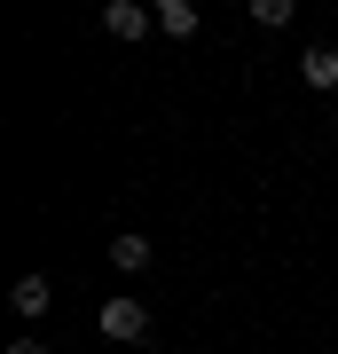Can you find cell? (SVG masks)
I'll use <instances>...</instances> for the list:
<instances>
[{
  "instance_id": "obj_1",
  "label": "cell",
  "mask_w": 338,
  "mask_h": 354,
  "mask_svg": "<svg viewBox=\"0 0 338 354\" xmlns=\"http://www.w3.org/2000/svg\"><path fill=\"white\" fill-rule=\"evenodd\" d=\"M95 330H102V339H150V307H142V299H102V315H95Z\"/></svg>"
},
{
  "instance_id": "obj_2",
  "label": "cell",
  "mask_w": 338,
  "mask_h": 354,
  "mask_svg": "<svg viewBox=\"0 0 338 354\" xmlns=\"http://www.w3.org/2000/svg\"><path fill=\"white\" fill-rule=\"evenodd\" d=\"M102 32H111V39H142V32H158V8H142V0H111V8H102Z\"/></svg>"
},
{
  "instance_id": "obj_3",
  "label": "cell",
  "mask_w": 338,
  "mask_h": 354,
  "mask_svg": "<svg viewBox=\"0 0 338 354\" xmlns=\"http://www.w3.org/2000/svg\"><path fill=\"white\" fill-rule=\"evenodd\" d=\"M150 260H158V244H150V236H134V228H118V236H111V268H126V276H142Z\"/></svg>"
},
{
  "instance_id": "obj_5",
  "label": "cell",
  "mask_w": 338,
  "mask_h": 354,
  "mask_svg": "<svg viewBox=\"0 0 338 354\" xmlns=\"http://www.w3.org/2000/svg\"><path fill=\"white\" fill-rule=\"evenodd\" d=\"M299 79H307V87H338V48H307L299 55Z\"/></svg>"
},
{
  "instance_id": "obj_6",
  "label": "cell",
  "mask_w": 338,
  "mask_h": 354,
  "mask_svg": "<svg viewBox=\"0 0 338 354\" xmlns=\"http://www.w3.org/2000/svg\"><path fill=\"white\" fill-rule=\"evenodd\" d=\"M48 299H55L48 276H24V283H16V315H48Z\"/></svg>"
},
{
  "instance_id": "obj_7",
  "label": "cell",
  "mask_w": 338,
  "mask_h": 354,
  "mask_svg": "<svg viewBox=\"0 0 338 354\" xmlns=\"http://www.w3.org/2000/svg\"><path fill=\"white\" fill-rule=\"evenodd\" d=\"M8 354H48V339H16V346H8Z\"/></svg>"
},
{
  "instance_id": "obj_4",
  "label": "cell",
  "mask_w": 338,
  "mask_h": 354,
  "mask_svg": "<svg viewBox=\"0 0 338 354\" xmlns=\"http://www.w3.org/2000/svg\"><path fill=\"white\" fill-rule=\"evenodd\" d=\"M158 32L165 39H189V32H197V0H158Z\"/></svg>"
}]
</instances>
